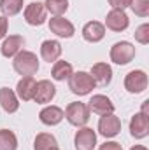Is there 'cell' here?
Here are the masks:
<instances>
[{
  "label": "cell",
  "mask_w": 149,
  "mask_h": 150,
  "mask_svg": "<svg viewBox=\"0 0 149 150\" xmlns=\"http://www.w3.org/2000/svg\"><path fill=\"white\" fill-rule=\"evenodd\" d=\"M49 30H51L54 35L63 37V38H70L75 33L74 25H72L69 19L62 18V16H54V18L49 19Z\"/></svg>",
  "instance_id": "8fae6325"
},
{
  "label": "cell",
  "mask_w": 149,
  "mask_h": 150,
  "mask_svg": "<svg viewBox=\"0 0 149 150\" xmlns=\"http://www.w3.org/2000/svg\"><path fill=\"white\" fill-rule=\"evenodd\" d=\"M46 11H49L54 16H62L63 12H67L69 9V0H46L44 4Z\"/></svg>",
  "instance_id": "d4e9b609"
},
{
  "label": "cell",
  "mask_w": 149,
  "mask_h": 150,
  "mask_svg": "<svg viewBox=\"0 0 149 150\" xmlns=\"http://www.w3.org/2000/svg\"><path fill=\"white\" fill-rule=\"evenodd\" d=\"M18 138L9 129H0V150H16Z\"/></svg>",
  "instance_id": "603a6c76"
},
{
  "label": "cell",
  "mask_w": 149,
  "mask_h": 150,
  "mask_svg": "<svg viewBox=\"0 0 149 150\" xmlns=\"http://www.w3.org/2000/svg\"><path fill=\"white\" fill-rule=\"evenodd\" d=\"M130 7H132L135 16H140V18L149 16V0H132Z\"/></svg>",
  "instance_id": "484cf974"
},
{
  "label": "cell",
  "mask_w": 149,
  "mask_h": 150,
  "mask_svg": "<svg viewBox=\"0 0 149 150\" xmlns=\"http://www.w3.org/2000/svg\"><path fill=\"white\" fill-rule=\"evenodd\" d=\"M72 74H74V68H72L70 63H67V61H54L53 70H51V75H53L54 80H65Z\"/></svg>",
  "instance_id": "44dd1931"
},
{
  "label": "cell",
  "mask_w": 149,
  "mask_h": 150,
  "mask_svg": "<svg viewBox=\"0 0 149 150\" xmlns=\"http://www.w3.org/2000/svg\"><path fill=\"white\" fill-rule=\"evenodd\" d=\"M90 75H91V79L95 80V84H98V86H107V84H111V80H112V68L107 63H97V65L91 67Z\"/></svg>",
  "instance_id": "2e32d148"
},
{
  "label": "cell",
  "mask_w": 149,
  "mask_h": 150,
  "mask_svg": "<svg viewBox=\"0 0 149 150\" xmlns=\"http://www.w3.org/2000/svg\"><path fill=\"white\" fill-rule=\"evenodd\" d=\"M25 21L32 26H40L46 21V7L40 2H32L25 7Z\"/></svg>",
  "instance_id": "30bf717a"
},
{
  "label": "cell",
  "mask_w": 149,
  "mask_h": 150,
  "mask_svg": "<svg viewBox=\"0 0 149 150\" xmlns=\"http://www.w3.org/2000/svg\"><path fill=\"white\" fill-rule=\"evenodd\" d=\"M63 117H65V112L60 107H54V105L42 108L40 113H39L40 122L46 124V126H56V124H60L63 120Z\"/></svg>",
  "instance_id": "e0dca14e"
},
{
  "label": "cell",
  "mask_w": 149,
  "mask_h": 150,
  "mask_svg": "<svg viewBox=\"0 0 149 150\" xmlns=\"http://www.w3.org/2000/svg\"><path fill=\"white\" fill-rule=\"evenodd\" d=\"M130 2H132V0H109V5H111L112 9H121V11H125L126 7H130Z\"/></svg>",
  "instance_id": "83f0119b"
},
{
  "label": "cell",
  "mask_w": 149,
  "mask_h": 150,
  "mask_svg": "<svg viewBox=\"0 0 149 150\" xmlns=\"http://www.w3.org/2000/svg\"><path fill=\"white\" fill-rule=\"evenodd\" d=\"M125 89L132 94H139L148 89V74L144 70H132L125 77Z\"/></svg>",
  "instance_id": "5b68a950"
},
{
  "label": "cell",
  "mask_w": 149,
  "mask_h": 150,
  "mask_svg": "<svg viewBox=\"0 0 149 150\" xmlns=\"http://www.w3.org/2000/svg\"><path fill=\"white\" fill-rule=\"evenodd\" d=\"M40 56L47 63L58 61V58L62 56V44L58 40H44L40 45Z\"/></svg>",
  "instance_id": "5bb4252c"
},
{
  "label": "cell",
  "mask_w": 149,
  "mask_h": 150,
  "mask_svg": "<svg viewBox=\"0 0 149 150\" xmlns=\"http://www.w3.org/2000/svg\"><path fill=\"white\" fill-rule=\"evenodd\" d=\"M35 80L34 77H23L18 86H16V94L23 100V101H30L34 100V93H35Z\"/></svg>",
  "instance_id": "ffe728a7"
},
{
  "label": "cell",
  "mask_w": 149,
  "mask_h": 150,
  "mask_svg": "<svg viewBox=\"0 0 149 150\" xmlns=\"http://www.w3.org/2000/svg\"><path fill=\"white\" fill-rule=\"evenodd\" d=\"M7 28H9V21H7V18H5V16H0V38L5 37Z\"/></svg>",
  "instance_id": "f546056e"
},
{
  "label": "cell",
  "mask_w": 149,
  "mask_h": 150,
  "mask_svg": "<svg viewBox=\"0 0 149 150\" xmlns=\"http://www.w3.org/2000/svg\"><path fill=\"white\" fill-rule=\"evenodd\" d=\"M133 58H135V47L126 40L116 42L111 47V61H114L116 65H128Z\"/></svg>",
  "instance_id": "277c9868"
},
{
  "label": "cell",
  "mask_w": 149,
  "mask_h": 150,
  "mask_svg": "<svg viewBox=\"0 0 149 150\" xmlns=\"http://www.w3.org/2000/svg\"><path fill=\"white\" fill-rule=\"evenodd\" d=\"M51 150H60V149H58V147H54V149H51Z\"/></svg>",
  "instance_id": "1f68e13d"
},
{
  "label": "cell",
  "mask_w": 149,
  "mask_h": 150,
  "mask_svg": "<svg viewBox=\"0 0 149 150\" xmlns=\"http://www.w3.org/2000/svg\"><path fill=\"white\" fill-rule=\"evenodd\" d=\"M121 131V120L119 117H116L114 113L102 115L98 120V133L105 138H114L116 134H119Z\"/></svg>",
  "instance_id": "8992f818"
},
{
  "label": "cell",
  "mask_w": 149,
  "mask_h": 150,
  "mask_svg": "<svg viewBox=\"0 0 149 150\" xmlns=\"http://www.w3.org/2000/svg\"><path fill=\"white\" fill-rule=\"evenodd\" d=\"M135 40L139 42V44H149V25L148 23H144V25H140L137 30H135Z\"/></svg>",
  "instance_id": "4316f807"
},
{
  "label": "cell",
  "mask_w": 149,
  "mask_h": 150,
  "mask_svg": "<svg viewBox=\"0 0 149 150\" xmlns=\"http://www.w3.org/2000/svg\"><path fill=\"white\" fill-rule=\"evenodd\" d=\"M130 150H148L146 147H142V145H135V147H132Z\"/></svg>",
  "instance_id": "4dcf8cb0"
},
{
  "label": "cell",
  "mask_w": 149,
  "mask_h": 150,
  "mask_svg": "<svg viewBox=\"0 0 149 150\" xmlns=\"http://www.w3.org/2000/svg\"><path fill=\"white\" fill-rule=\"evenodd\" d=\"M25 45V38L21 35H11L9 38L4 40L2 44V56L5 58H14Z\"/></svg>",
  "instance_id": "ac0fdd59"
},
{
  "label": "cell",
  "mask_w": 149,
  "mask_h": 150,
  "mask_svg": "<svg viewBox=\"0 0 149 150\" xmlns=\"http://www.w3.org/2000/svg\"><path fill=\"white\" fill-rule=\"evenodd\" d=\"M21 9H23V0H0V11L5 18L16 16Z\"/></svg>",
  "instance_id": "cb8c5ba5"
},
{
  "label": "cell",
  "mask_w": 149,
  "mask_h": 150,
  "mask_svg": "<svg viewBox=\"0 0 149 150\" xmlns=\"http://www.w3.org/2000/svg\"><path fill=\"white\" fill-rule=\"evenodd\" d=\"M130 133L135 140H142L149 134V115H144L142 112L135 113L130 120Z\"/></svg>",
  "instance_id": "ba28073f"
},
{
  "label": "cell",
  "mask_w": 149,
  "mask_h": 150,
  "mask_svg": "<svg viewBox=\"0 0 149 150\" xmlns=\"http://www.w3.org/2000/svg\"><path fill=\"white\" fill-rule=\"evenodd\" d=\"M82 37H84L86 42H91V44L100 42L105 37V26L102 23H98V21H90L82 28Z\"/></svg>",
  "instance_id": "9a60e30c"
},
{
  "label": "cell",
  "mask_w": 149,
  "mask_h": 150,
  "mask_svg": "<svg viewBox=\"0 0 149 150\" xmlns=\"http://www.w3.org/2000/svg\"><path fill=\"white\" fill-rule=\"evenodd\" d=\"M74 145L77 150H93L97 145V133L91 127H81L75 133Z\"/></svg>",
  "instance_id": "9c48e42d"
},
{
  "label": "cell",
  "mask_w": 149,
  "mask_h": 150,
  "mask_svg": "<svg viewBox=\"0 0 149 150\" xmlns=\"http://www.w3.org/2000/svg\"><path fill=\"white\" fill-rule=\"evenodd\" d=\"M56 94V87L51 84V80H39L35 84V93H34V100L35 103H49Z\"/></svg>",
  "instance_id": "4fadbf2b"
},
{
  "label": "cell",
  "mask_w": 149,
  "mask_h": 150,
  "mask_svg": "<svg viewBox=\"0 0 149 150\" xmlns=\"http://www.w3.org/2000/svg\"><path fill=\"white\" fill-rule=\"evenodd\" d=\"M65 119L77 127H82L88 120H90V110H88V105L86 103H81V101H74V103H69V107L65 108Z\"/></svg>",
  "instance_id": "3957f363"
},
{
  "label": "cell",
  "mask_w": 149,
  "mask_h": 150,
  "mask_svg": "<svg viewBox=\"0 0 149 150\" xmlns=\"http://www.w3.org/2000/svg\"><path fill=\"white\" fill-rule=\"evenodd\" d=\"M98 150H123V147L117 142H105L104 145H100Z\"/></svg>",
  "instance_id": "f1b7e54d"
},
{
  "label": "cell",
  "mask_w": 149,
  "mask_h": 150,
  "mask_svg": "<svg viewBox=\"0 0 149 150\" xmlns=\"http://www.w3.org/2000/svg\"><path fill=\"white\" fill-rule=\"evenodd\" d=\"M0 105L7 113H14L19 108V101L14 91H11L9 87H2L0 89Z\"/></svg>",
  "instance_id": "d6986e66"
},
{
  "label": "cell",
  "mask_w": 149,
  "mask_h": 150,
  "mask_svg": "<svg viewBox=\"0 0 149 150\" xmlns=\"http://www.w3.org/2000/svg\"><path fill=\"white\" fill-rule=\"evenodd\" d=\"M95 80L88 72H75L69 77V89L77 96H86L95 89Z\"/></svg>",
  "instance_id": "7a4b0ae2"
},
{
  "label": "cell",
  "mask_w": 149,
  "mask_h": 150,
  "mask_svg": "<svg viewBox=\"0 0 149 150\" xmlns=\"http://www.w3.org/2000/svg\"><path fill=\"white\" fill-rule=\"evenodd\" d=\"M130 25V19L125 11L121 9H112L105 18V26L112 32H125Z\"/></svg>",
  "instance_id": "52a82bcc"
},
{
  "label": "cell",
  "mask_w": 149,
  "mask_h": 150,
  "mask_svg": "<svg viewBox=\"0 0 149 150\" xmlns=\"http://www.w3.org/2000/svg\"><path fill=\"white\" fill-rule=\"evenodd\" d=\"M88 110L97 115H107V113L114 112V103L104 94H95L88 101Z\"/></svg>",
  "instance_id": "7c38bea8"
},
{
  "label": "cell",
  "mask_w": 149,
  "mask_h": 150,
  "mask_svg": "<svg viewBox=\"0 0 149 150\" xmlns=\"http://www.w3.org/2000/svg\"><path fill=\"white\" fill-rule=\"evenodd\" d=\"M12 67H14V70L19 75L32 77L34 74H37V70H39V59H37V56L34 52H30V51H19L14 56Z\"/></svg>",
  "instance_id": "6da1fadb"
},
{
  "label": "cell",
  "mask_w": 149,
  "mask_h": 150,
  "mask_svg": "<svg viewBox=\"0 0 149 150\" xmlns=\"http://www.w3.org/2000/svg\"><path fill=\"white\" fill-rule=\"evenodd\" d=\"M58 145L56 138L51 134V133H40L35 136V142H34V150H51Z\"/></svg>",
  "instance_id": "7402d4cb"
}]
</instances>
